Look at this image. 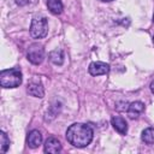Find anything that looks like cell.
<instances>
[{"label":"cell","mask_w":154,"mask_h":154,"mask_svg":"<svg viewBox=\"0 0 154 154\" xmlns=\"http://www.w3.org/2000/svg\"><path fill=\"white\" fill-rule=\"evenodd\" d=\"M153 22H154V14H153Z\"/></svg>","instance_id":"19"},{"label":"cell","mask_w":154,"mask_h":154,"mask_svg":"<svg viewBox=\"0 0 154 154\" xmlns=\"http://www.w3.org/2000/svg\"><path fill=\"white\" fill-rule=\"evenodd\" d=\"M28 59L34 65H40L45 59V49L38 43H32L28 49Z\"/></svg>","instance_id":"4"},{"label":"cell","mask_w":154,"mask_h":154,"mask_svg":"<svg viewBox=\"0 0 154 154\" xmlns=\"http://www.w3.org/2000/svg\"><path fill=\"white\" fill-rule=\"evenodd\" d=\"M101 1H103V2H109V1H113V0H101Z\"/></svg>","instance_id":"17"},{"label":"cell","mask_w":154,"mask_h":154,"mask_svg":"<svg viewBox=\"0 0 154 154\" xmlns=\"http://www.w3.org/2000/svg\"><path fill=\"white\" fill-rule=\"evenodd\" d=\"M142 141L147 144H153L154 143V128H147L142 131L141 136Z\"/></svg>","instance_id":"13"},{"label":"cell","mask_w":154,"mask_h":154,"mask_svg":"<svg viewBox=\"0 0 154 154\" xmlns=\"http://www.w3.org/2000/svg\"><path fill=\"white\" fill-rule=\"evenodd\" d=\"M47 7L53 14H60L64 8L61 0H47Z\"/></svg>","instance_id":"11"},{"label":"cell","mask_w":154,"mask_h":154,"mask_svg":"<svg viewBox=\"0 0 154 154\" xmlns=\"http://www.w3.org/2000/svg\"><path fill=\"white\" fill-rule=\"evenodd\" d=\"M60 150H61V144L58 138L49 137L46 140V142H45V152L46 153L54 154V153H59Z\"/></svg>","instance_id":"6"},{"label":"cell","mask_w":154,"mask_h":154,"mask_svg":"<svg viewBox=\"0 0 154 154\" xmlns=\"http://www.w3.org/2000/svg\"><path fill=\"white\" fill-rule=\"evenodd\" d=\"M28 93L31 95V96H34V97H43V95H45V89H43V87L41 85V84H38V83H30L29 85H28Z\"/></svg>","instance_id":"10"},{"label":"cell","mask_w":154,"mask_h":154,"mask_svg":"<svg viewBox=\"0 0 154 154\" xmlns=\"http://www.w3.org/2000/svg\"><path fill=\"white\" fill-rule=\"evenodd\" d=\"M49 60L54 65H63L64 63V53L61 49H54L49 53Z\"/></svg>","instance_id":"12"},{"label":"cell","mask_w":154,"mask_h":154,"mask_svg":"<svg viewBox=\"0 0 154 154\" xmlns=\"http://www.w3.org/2000/svg\"><path fill=\"white\" fill-rule=\"evenodd\" d=\"M14 1L19 6H28V5H35L38 0H14Z\"/></svg>","instance_id":"15"},{"label":"cell","mask_w":154,"mask_h":154,"mask_svg":"<svg viewBox=\"0 0 154 154\" xmlns=\"http://www.w3.org/2000/svg\"><path fill=\"white\" fill-rule=\"evenodd\" d=\"M153 43H154V36H153Z\"/></svg>","instance_id":"18"},{"label":"cell","mask_w":154,"mask_h":154,"mask_svg":"<svg viewBox=\"0 0 154 154\" xmlns=\"http://www.w3.org/2000/svg\"><path fill=\"white\" fill-rule=\"evenodd\" d=\"M48 32V22L45 17H34L30 25V35L34 38H42Z\"/></svg>","instance_id":"3"},{"label":"cell","mask_w":154,"mask_h":154,"mask_svg":"<svg viewBox=\"0 0 154 154\" xmlns=\"http://www.w3.org/2000/svg\"><path fill=\"white\" fill-rule=\"evenodd\" d=\"M0 137H1V144H0V148H1V153H6L8 147H10V138L7 137L6 132L5 131H1L0 132Z\"/></svg>","instance_id":"14"},{"label":"cell","mask_w":154,"mask_h":154,"mask_svg":"<svg viewBox=\"0 0 154 154\" xmlns=\"http://www.w3.org/2000/svg\"><path fill=\"white\" fill-rule=\"evenodd\" d=\"M111 124L113 125V128H114L120 135H125V134L128 132V123L125 122L124 118L118 117V116L112 117V119H111Z\"/></svg>","instance_id":"9"},{"label":"cell","mask_w":154,"mask_h":154,"mask_svg":"<svg viewBox=\"0 0 154 154\" xmlns=\"http://www.w3.org/2000/svg\"><path fill=\"white\" fill-rule=\"evenodd\" d=\"M42 142V135L38 130H32L28 134V137H26V143L30 148L35 149L37 148Z\"/></svg>","instance_id":"7"},{"label":"cell","mask_w":154,"mask_h":154,"mask_svg":"<svg viewBox=\"0 0 154 154\" xmlns=\"http://www.w3.org/2000/svg\"><path fill=\"white\" fill-rule=\"evenodd\" d=\"M66 140L73 147L84 148L93 140V129L87 124L75 123L66 130Z\"/></svg>","instance_id":"1"},{"label":"cell","mask_w":154,"mask_h":154,"mask_svg":"<svg viewBox=\"0 0 154 154\" xmlns=\"http://www.w3.org/2000/svg\"><path fill=\"white\" fill-rule=\"evenodd\" d=\"M144 111V103L141 102V101H134L129 105V108H128V116L131 118V119H135L137 118L142 112Z\"/></svg>","instance_id":"8"},{"label":"cell","mask_w":154,"mask_h":154,"mask_svg":"<svg viewBox=\"0 0 154 154\" xmlns=\"http://www.w3.org/2000/svg\"><path fill=\"white\" fill-rule=\"evenodd\" d=\"M22 83V72L19 69H7L0 72V84L2 88H17Z\"/></svg>","instance_id":"2"},{"label":"cell","mask_w":154,"mask_h":154,"mask_svg":"<svg viewBox=\"0 0 154 154\" xmlns=\"http://www.w3.org/2000/svg\"><path fill=\"white\" fill-rule=\"evenodd\" d=\"M89 73L91 76H100L106 75L109 72V65L103 61H94L89 65Z\"/></svg>","instance_id":"5"},{"label":"cell","mask_w":154,"mask_h":154,"mask_svg":"<svg viewBox=\"0 0 154 154\" xmlns=\"http://www.w3.org/2000/svg\"><path fill=\"white\" fill-rule=\"evenodd\" d=\"M149 88H150V91H152V93L154 94V81H152V83H150Z\"/></svg>","instance_id":"16"}]
</instances>
